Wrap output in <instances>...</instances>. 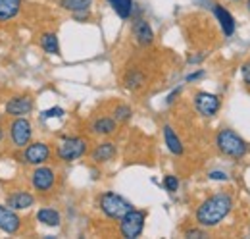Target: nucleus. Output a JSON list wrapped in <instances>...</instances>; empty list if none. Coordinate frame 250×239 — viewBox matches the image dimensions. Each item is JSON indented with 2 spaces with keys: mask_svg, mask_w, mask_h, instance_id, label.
I'll list each match as a JSON object with an SVG mask.
<instances>
[{
  "mask_svg": "<svg viewBox=\"0 0 250 239\" xmlns=\"http://www.w3.org/2000/svg\"><path fill=\"white\" fill-rule=\"evenodd\" d=\"M231 197L225 195V193H218L210 199H206L198 210H196V222L204 228H210V226H218L219 222L229 214L231 210Z\"/></svg>",
  "mask_w": 250,
  "mask_h": 239,
  "instance_id": "obj_1",
  "label": "nucleus"
},
{
  "mask_svg": "<svg viewBox=\"0 0 250 239\" xmlns=\"http://www.w3.org/2000/svg\"><path fill=\"white\" fill-rule=\"evenodd\" d=\"M216 145L225 156H231V158H243L249 150L247 143L233 129H221L216 137Z\"/></svg>",
  "mask_w": 250,
  "mask_h": 239,
  "instance_id": "obj_2",
  "label": "nucleus"
},
{
  "mask_svg": "<svg viewBox=\"0 0 250 239\" xmlns=\"http://www.w3.org/2000/svg\"><path fill=\"white\" fill-rule=\"evenodd\" d=\"M100 209H102V212L106 216L116 218V220H122L133 207H131V203L125 201L124 197H120L116 193H104L100 197Z\"/></svg>",
  "mask_w": 250,
  "mask_h": 239,
  "instance_id": "obj_3",
  "label": "nucleus"
},
{
  "mask_svg": "<svg viewBox=\"0 0 250 239\" xmlns=\"http://www.w3.org/2000/svg\"><path fill=\"white\" fill-rule=\"evenodd\" d=\"M145 220H146V212L143 210H135L131 209L124 218H122V224H120V230H122V236L127 239H135L143 234V228H145Z\"/></svg>",
  "mask_w": 250,
  "mask_h": 239,
  "instance_id": "obj_4",
  "label": "nucleus"
},
{
  "mask_svg": "<svg viewBox=\"0 0 250 239\" xmlns=\"http://www.w3.org/2000/svg\"><path fill=\"white\" fill-rule=\"evenodd\" d=\"M85 152H87V141L81 139V137H69V139H65L62 145L58 147V156L62 160H65V162L81 158Z\"/></svg>",
  "mask_w": 250,
  "mask_h": 239,
  "instance_id": "obj_5",
  "label": "nucleus"
},
{
  "mask_svg": "<svg viewBox=\"0 0 250 239\" xmlns=\"http://www.w3.org/2000/svg\"><path fill=\"white\" fill-rule=\"evenodd\" d=\"M10 129H12V141H14L16 147L23 149V147L29 145V141H31V123H29V120H25L23 116L16 118Z\"/></svg>",
  "mask_w": 250,
  "mask_h": 239,
  "instance_id": "obj_6",
  "label": "nucleus"
},
{
  "mask_svg": "<svg viewBox=\"0 0 250 239\" xmlns=\"http://www.w3.org/2000/svg\"><path fill=\"white\" fill-rule=\"evenodd\" d=\"M194 108L202 114V116H214L219 110V96L218 95H212V93H196L194 95Z\"/></svg>",
  "mask_w": 250,
  "mask_h": 239,
  "instance_id": "obj_7",
  "label": "nucleus"
},
{
  "mask_svg": "<svg viewBox=\"0 0 250 239\" xmlns=\"http://www.w3.org/2000/svg\"><path fill=\"white\" fill-rule=\"evenodd\" d=\"M48 156H50V149L44 143H31V145L25 147V152H23V160L27 164H33V166H39V164L46 162Z\"/></svg>",
  "mask_w": 250,
  "mask_h": 239,
  "instance_id": "obj_8",
  "label": "nucleus"
},
{
  "mask_svg": "<svg viewBox=\"0 0 250 239\" xmlns=\"http://www.w3.org/2000/svg\"><path fill=\"white\" fill-rule=\"evenodd\" d=\"M54 172L50 170V168H37L35 172L31 174V183L33 187L37 189V191H50L52 189V185H54Z\"/></svg>",
  "mask_w": 250,
  "mask_h": 239,
  "instance_id": "obj_9",
  "label": "nucleus"
},
{
  "mask_svg": "<svg viewBox=\"0 0 250 239\" xmlns=\"http://www.w3.org/2000/svg\"><path fill=\"white\" fill-rule=\"evenodd\" d=\"M33 110V100L29 96H14L6 104V112L14 118H21Z\"/></svg>",
  "mask_w": 250,
  "mask_h": 239,
  "instance_id": "obj_10",
  "label": "nucleus"
},
{
  "mask_svg": "<svg viewBox=\"0 0 250 239\" xmlns=\"http://www.w3.org/2000/svg\"><path fill=\"white\" fill-rule=\"evenodd\" d=\"M20 226H21V220L14 212V209H8V207L0 205V230L6 232V234H16L20 230Z\"/></svg>",
  "mask_w": 250,
  "mask_h": 239,
  "instance_id": "obj_11",
  "label": "nucleus"
},
{
  "mask_svg": "<svg viewBox=\"0 0 250 239\" xmlns=\"http://www.w3.org/2000/svg\"><path fill=\"white\" fill-rule=\"evenodd\" d=\"M133 33H135V37H137V41L141 43V45H150L152 41H154V33H152V27L145 22V20H137L135 24H133Z\"/></svg>",
  "mask_w": 250,
  "mask_h": 239,
  "instance_id": "obj_12",
  "label": "nucleus"
},
{
  "mask_svg": "<svg viewBox=\"0 0 250 239\" xmlns=\"http://www.w3.org/2000/svg\"><path fill=\"white\" fill-rule=\"evenodd\" d=\"M214 14H216V18H218V22H219V25H221V29H223V33H225L227 37H231V35L235 33V22H233V16H231L223 6H219V4L214 6Z\"/></svg>",
  "mask_w": 250,
  "mask_h": 239,
  "instance_id": "obj_13",
  "label": "nucleus"
},
{
  "mask_svg": "<svg viewBox=\"0 0 250 239\" xmlns=\"http://www.w3.org/2000/svg\"><path fill=\"white\" fill-rule=\"evenodd\" d=\"M8 207L14 210L29 209V207H33V195L25 193V191H18V193L8 197Z\"/></svg>",
  "mask_w": 250,
  "mask_h": 239,
  "instance_id": "obj_14",
  "label": "nucleus"
},
{
  "mask_svg": "<svg viewBox=\"0 0 250 239\" xmlns=\"http://www.w3.org/2000/svg\"><path fill=\"white\" fill-rule=\"evenodd\" d=\"M21 0H0V22L12 20L20 12Z\"/></svg>",
  "mask_w": 250,
  "mask_h": 239,
  "instance_id": "obj_15",
  "label": "nucleus"
},
{
  "mask_svg": "<svg viewBox=\"0 0 250 239\" xmlns=\"http://www.w3.org/2000/svg\"><path fill=\"white\" fill-rule=\"evenodd\" d=\"M164 139H166L167 149L171 150L173 154H183V145H181L179 137L175 135L173 127H169V125H166V127H164Z\"/></svg>",
  "mask_w": 250,
  "mask_h": 239,
  "instance_id": "obj_16",
  "label": "nucleus"
},
{
  "mask_svg": "<svg viewBox=\"0 0 250 239\" xmlns=\"http://www.w3.org/2000/svg\"><path fill=\"white\" fill-rule=\"evenodd\" d=\"M37 220H39V222H42L44 226H50V228H56V226H60V222H62L60 214H58L54 209L39 210V212H37Z\"/></svg>",
  "mask_w": 250,
  "mask_h": 239,
  "instance_id": "obj_17",
  "label": "nucleus"
},
{
  "mask_svg": "<svg viewBox=\"0 0 250 239\" xmlns=\"http://www.w3.org/2000/svg\"><path fill=\"white\" fill-rule=\"evenodd\" d=\"M116 156V147L114 143H100L93 152V158L96 162H108Z\"/></svg>",
  "mask_w": 250,
  "mask_h": 239,
  "instance_id": "obj_18",
  "label": "nucleus"
},
{
  "mask_svg": "<svg viewBox=\"0 0 250 239\" xmlns=\"http://www.w3.org/2000/svg\"><path fill=\"white\" fill-rule=\"evenodd\" d=\"M93 131L98 135H112L116 131V120L112 118H100L93 123Z\"/></svg>",
  "mask_w": 250,
  "mask_h": 239,
  "instance_id": "obj_19",
  "label": "nucleus"
},
{
  "mask_svg": "<svg viewBox=\"0 0 250 239\" xmlns=\"http://www.w3.org/2000/svg\"><path fill=\"white\" fill-rule=\"evenodd\" d=\"M108 2L114 8V12L124 20H127L133 12V0H108Z\"/></svg>",
  "mask_w": 250,
  "mask_h": 239,
  "instance_id": "obj_20",
  "label": "nucleus"
},
{
  "mask_svg": "<svg viewBox=\"0 0 250 239\" xmlns=\"http://www.w3.org/2000/svg\"><path fill=\"white\" fill-rule=\"evenodd\" d=\"M41 45H42V48H44L48 54H60L58 37H56L54 33H44L42 39H41Z\"/></svg>",
  "mask_w": 250,
  "mask_h": 239,
  "instance_id": "obj_21",
  "label": "nucleus"
},
{
  "mask_svg": "<svg viewBox=\"0 0 250 239\" xmlns=\"http://www.w3.org/2000/svg\"><path fill=\"white\" fill-rule=\"evenodd\" d=\"M91 4H93V0H62L60 2V6L63 10H69V12H75V14L89 10Z\"/></svg>",
  "mask_w": 250,
  "mask_h": 239,
  "instance_id": "obj_22",
  "label": "nucleus"
},
{
  "mask_svg": "<svg viewBox=\"0 0 250 239\" xmlns=\"http://www.w3.org/2000/svg\"><path fill=\"white\" fill-rule=\"evenodd\" d=\"M145 83V77H143V73H139V72H131L129 75H127V79H125V85L129 87V89H137V87H141Z\"/></svg>",
  "mask_w": 250,
  "mask_h": 239,
  "instance_id": "obj_23",
  "label": "nucleus"
},
{
  "mask_svg": "<svg viewBox=\"0 0 250 239\" xmlns=\"http://www.w3.org/2000/svg\"><path fill=\"white\" fill-rule=\"evenodd\" d=\"M164 187H166L169 193H173V191L179 189V179L175 178V176H166V178H164Z\"/></svg>",
  "mask_w": 250,
  "mask_h": 239,
  "instance_id": "obj_24",
  "label": "nucleus"
},
{
  "mask_svg": "<svg viewBox=\"0 0 250 239\" xmlns=\"http://www.w3.org/2000/svg\"><path fill=\"white\" fill-rule=\"evenodd\" d=\"M114 114H116V120H122V121H125V120L131 118V108H129V106H118Z\"/></svg>",
  "mask_w": 250,
  "mask_h": 239,
  "instance_id": "obj_25",
  "label": "nucleus"
},
{
  "mask_svg": "<svg viewBox=\"0 0 250 239\" xmlns=\"http://www.w3.org/2000/svg\"><path fill=\"white\" fill-rule=\"evenodd\" d=\"M62 116H63V108H60V106H54V108L42 112V118H62Z\"/></svg>",
  "mask_w": 250,
  "mask_h": 239,
  "instance_id": "obj_26",
  "label": "nucleus"
},
{
  "mask_svg": "<svg viewBox=\"0 0 250 239\" xmlns=\"http://www.w3.org/2000/svg\"><path fill=\"white\" fill-rule=\"evenodd\" d=\"M243 77H245V83L250 85V64H245V66H243Z\"/></svg>",
  "mask_w": 250,
  "mask_h": 239,
  "instance_id": "obj_27",
  "label": "nucleus"
},
{
  "mask_svg": "<svg viewBox=\"0 0 250 239\" xmlns=\"http://www.w3.org/2000/svg\"><path fill=\"white\" fill-rule=\"evenodd\" d=\"M210 179H223V181H225V179H227V174H223V172H212V174H210Z\"/></svg>",
  "mask_w": 250,
  "mask_h": 239,
  "instance_id": "obj_28",
  "label": "nucleus"
},
{
  "mask_svg": "<svg viewBox=\"0 0 250 239\" xmlns=\"http://www.w3.org/2000/svg\"><path fill=\"white\" fill-rule=\"evenodd\" d=\"M187 238H204V234L200 230H190V232H187Z\"/></svg>",
  "mask_w": 250,
  "mask_h": 239,
  "instance_id": "obj_29",
  "label": "nucleus"
},
{
  "mask_svg": "<svg viewBox=\"0 0 250 239\" xmlns=\"http://www.w3.org/2000/svg\"><path fill=\"white\" fill-rule=\"evenodd\" d=\"M204 75V72H196V73H190L187 75V81H194V79H198V77H202Z\"/></svg>",
  "mask_w": 250,
  "mask_h": 239,
  "instance_id": "obj_30",
  "label": "nucleus"
},
{
  "mask_svg": "<svg viewBox=\"0 0 250 239\" xmlns=\"http://www.w3.org/2000/svg\"><path fill=\"white\" fill-rule=\"evenodd\" d=\"M179 91H181V89H175V91H173V93H171V95L167 96V102H173V100H175V96L179 95Z\"/></svg>",
  "mask_w": 250,
  "mask_h": 239,
  "instance_id": "obj_31",
  "label": "nucleus"
},
{
  "mask_svg": "<svg viewBox=\"0 0 250 239\" xmlns=\"http://www.w3.org/2000/svg\"><path fill=\"white\" fill-rule=\"evenodd\" d=\"M247 6H249V12H250V0H249V2H247Z\"/></svg>",
  "mask_w": 250,
  "mask_h": 239,
  "instance_id": "obj_32",
  "label": "nucleus"
},
{
  "mask_svg": "<svg viewBox=\"0 0 250 239\" xmlns=\"http://www.w3.org/2000/svg\"><path fill=\"white\" fill-rule=\"evenodd\" d=\"M0 141H2V129H0Z\"/></svg>",
  "mask_w": 250,
  "mask_h": 239,
  "instance_id": "obj_33",
  "label": "nucleus"
}]
</instances>
